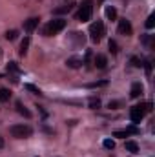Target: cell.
<instances>
[{"label": "cell", "instance_id": "cell-1", "mask_svg": "<svg viewBox=\"0 0 155 157\" xmlns=\"http://www.w3.org/2000/svg\"><path fill=\"white\" fill-rule=\"evenodd\" d=\"M64 28H66V20H64V18H53V20L47 22V26H46V29H44V35H46V37H53V35L60 33Z\"/></svg>", "mask_w": 155, "mask_h": 157}, {"label": "cell", "instance_id": "cell-2", "mask_svg": "<svg viewBox=\"0 0 155 157\" xmlns=\"http://www.w3.org/2000/svg\"><path fill=\"white\" fill-rule=\"evenodd\" d=\"M9 133H11L15 139H28V137H31L33 130H31V126H28V124H13V126L9 128Z\"/></svg>", "mask_w": 155, "mask_h": 157}, {"label": "cell", "instance_id": "cell-3", "mask_svg": "<svg viewBox=\"0 0 155 157\" xmlns=\"http://www.w3.org/2000/svg\"><path fill=\"white\" fill-rule=\"evenodd\" d=\"M102 37H104V24H102V20H97L89 26V39H91V42L99 44Z\"/></svg>", "mask_w": 155, "mask_h": 157}, {"label": "cell", "instance_id": "cell-4", "mask_svg": "<svg viewBox=\"0 0 155 157\" xmlns=\"http://www.w3.org/2000/svg\"><path fill=\"white\" fill-rule=\"evenodd\" d=\"M91 15H93V4L89 0L82 2V6H80V9H78V13H77V18L80 22H88L91 18Z\"/></svg>", "mask_w": 155, "mask_h": 157}, {"label": "cell", "instance_id": "cell-5", "mask_svg": "<svg viewBox=\"0 0 155 157\" xmlns=\"http://www.w3.org/2000/svg\"><path fill=\"white\" fill-rule=\"evenodd\" d=\"M119 33L120 35H124V37H130L131 33H133V28H131V22L130 20H126V18H122V20H119Z\"/></svg>", "mask_w": 155, "mask_h": 157}, {"label": "cell", "instance_id": "cell-6", "mask_svg": "<svg viewBox=\"0 0 155 157\" xmlns=\"http://www.w3.org/2000/svg\"><path fill=\"white\" fill-rule=\"evenodd\" d=\"M142 91H144V86L141 82H133L131 84V90H130V97L131 99H139L142 95Z\"/></svg>", "mask_w": 155, "mask_h": 157}, {"label": "cell", "instance_id": "cell-7", "mask_svg": "<svg viewBox=\"0 0 155 157\" xmlns=\"http://www.w3.org/2000/svg\"><path fill=\"white\" fill-rule=\"evenodd\" d=\"M142 117H144V113H142L137 106L130 110V119H131V122H133V124H139V122L142 121Z\"/></svg>", "mask_w": 155, "mask_h": 157}, {"label": "cell", "instance_id": "cell-8", "mask_svg": "<svg viewBox=\"0 0 155 157\" xmlns=\"http://www.w3.org/2000/svg\"><path fill=\"white\" fill-rule=\"evenodd\" d=\"M93 64H95V68H99V70H104L106 66H108V59H106V55H95V59H93Z\"/></svg>", "mask_w": 155, "mask_h": 157}, {"label": "cell", "instance_id": "cell-9", "mask_svg": "<svg viewBox=\"0 0 155 157\" xmlns=\"http://www.w3.org/2000/svg\"><path fill=\"white\" fill-rule=\"evenodd\" d=\"M39 26V18H28L26 22H24V29L28 31V33H31V31H35V28Z\"/></svg>", "mask_w": 155, "mask_h": 157}, {"label": "cell", "instance_id": "cell-10", "mask_svg": "<svg viewBox=\"0 0 155 157\" xmlns=\"http://www.w3.org/2000/svg\"><path fill=\"white\" fill-rule=\"evenodd\" d=\"M15 108H17V112H18L20 115H24L26 119L31 117V112H29V110H28V108H26V106L20 102V101H17V102H15Z\"/></svg>", "mask_w": 155, "mask_h": 157}, {"label": "cell", "instance_id": "cell-11", "mask_svg": "<svg viewBox=\"0 0 155 157\" xmlns=\"http://www.w3.org/2000/svg\"><path fill=\"white\" fill-rule=\"evenodd\" d=\"M66 64H68V68H71V70H78V68L82 66V60H80L78 57H70V59L66 60Z\"/></svg>", "mask_w": 155, "mask_h": 157}, {"label": "cell", "instance_id": "cell-12", "mask_svg": "<svg viewBox=\"0 0 155 157\" xmlns=\"http://www.w3.org/2000/svg\"><path fill=\"white\" fill-rule=\"evenodd\" d=\"M84 40H86L84 33H78V31L71 33V42H73L75 46H84Z\"/></svg>", "mask_w": 155, "mask_h": 157}, {"label": "cell", "instance_id": "cell-13", "mask_svg": "<svg viewBox=\"0 0 155 157\" xmlns=\"http://www.w3.org/2000/svg\"><path fill=\"white\" fill-rule=\"evenodd\" d=\"M124 148L130 152V154H139V144L135 141H126L124 143Z\"/></svg>", "mask_w": 155, "mask_h": 157}, {"label": "cell", "instance_id": "cell-14", "mask_svg": "<svg viewBox=\"0 0 155 157\" xmlns=\"http://www.w3.org/2000/svg\"><path fill=\"white\" fill-rule=\"evenodd\" d=\"M29 42H31V40H29V37H24V40L20 42V49H18V53H20L22 57H26V55H28V48H29Z\"/></svg>", "mask_w": 155, "mask_h": 157}, {"label": "cell", "instance_id": "cell-15", "mask_svg": "<svg viewBox=\"0 0 155 157\" xmlns=\"http://www.w3.org/2000/svg\"><path fill=\"white\" fill-rule=\"evenodd\" d=\"M104 13H106V18H108V20H115L117 18V9L113 6H106Z\"/></svg>", "mask_w": 155, "mask_h": 157}, {"label": "cell", "instance_id": "cell-16", "mask_svg": "<svg viewBox=\"0 0 155 157\" xmlns=\"http://www.w3.org/2000/svg\"><path fill=\"white\" fill-rule=\"evenodd\" d=\"M9 99H11V91L7 88H0V101L2 102H7Z\"/></svg>", "mask_w": 155, "mask_h": 157}, {"label": "cell", "instance_id": "cell-17", "mask_svg": "<svg viewBox=\"0 0 155 157\" xmlns=\"http://www.w3.org/2000/svg\"><path fill=\"white\" fill-rule=\"evenodd\" d=\"M108 84V80H99V82H89L86 88H89V90H95V88H104Z\"/></svg>", "mask_w": 155, "mask_h": 157}, {"label": "cell", "instance_id": "cell-18", "mask_svg": "<svg viewBox=\"0 0 155 157\" xmlns=\"http://www.w3.org/2000/svg\"><path fill=\"white\" fill-rule=\"evenodd\" d=\"M100 104H102L100 99H97V97H91V99H89V108H91V110H99Z\"/></svg>", "mask_w": 155, "mask_h": 157}, {"label": "cell", "instance_id": "cell-19", "mask_svg": "<svg viewBox=\"0 0 155 157\" xmlns=\"http://www.w3.org/2000/svg\"><path fill=\"white\" fill-rule=\"evenodd\" d=\"M6 40H15L17 37H18V31L17 29H9V31H6Z\"/></svg>", "mask_w": 155, "mask_h": 157}, {"label": "cell", "instance_id": "cell-20", "mask_svg": "<svg viewBox=\"0 0 155 157\" xmlns=\"http://www.w3.org/2000/svg\"><path fill=\"white\" fill-rule=\"evenodd\" d=\"M144 26H146V29H153L155 28V15H150V17L146 18V24H144Z\"/></svg>", "mask_w": 155, "mask_h": 157}, {"label": "cell", "instance_id": "cell-21", "mask_svg": "<svg viewBox=\"0 0 155 157\" xmlns=\"http://www.w3.org/2000/svg\"><path fill=\"white\" fill-rule=\"evenodd\" d=\"M102 146H104L106 150H113V148H115V141H113V139H104Z\"/></svg>", "mask_w": 155, "mask_h": 157}, {"label": "cell", "instance_id": "cell-22", "mask_svg": "<svg viewBox=\"0 0 155 157\" xmlns=\"http://www.w3.org/2000/svg\"><path fill=\"white\" fill-rule=\"evenodd\" d=\"M7 71H11V73H18V71H20V68H18V64H17V62H9V64H7Z\"/></svg>", "mask_w": 155, "mask_h": 157}, {"label": "cell", "instance_id": "cell-23", "mask_svg": "<svg viewBox=\"0 0 155 157\" xmlns=\"http://www.w3.org/2000/svg\"><path fill=\"white\" fill-rule=\"evenodd\" d=\"M26 90H29V91H33L35 95H42V91H40L37 86H33V84H26Z\"/></svg>", "mask_w": 155, "mask_h": 157}, {"label": "cell", "instance_id": "cell-24", "mask_svg": "<svg viewBox=\"0 0 155 157\" xmlns=\"http://www.w3.org/2000/svg\"><path fill=\"white\" fill-rule=\"evenodd\" d=\"M71 4H68V6H64V7H59V9H55V13H70L71 11Z\"/></svg>", "mask_w": 155, "mask_h": 157}, {"label": "cell", "instance_id": "cell-25", "mask_svg": "<svg viewBox=\"0 0 155 157\" xmlns=\"http://www.w3.org/2000/svg\"><path fill=\"white\" fill-rule=\"evenodd\" d=\"M142 44L152 46V44H153V37H152V35H144V37H142Z\"/></svg>", "mask_w": 155, "mask_h": 157}, {"label": "cell", "instance_id": "cell-26", "mask_svg": "<svg viewBox=\"0 0 155 157\" xmlns=\"http://www.w3.org/2000/svg\"><path fill=\"white\" fill-rule=\"evenodd\" d=\"M120 106H122V101H112V102H110V108H113V110L120 108Z\"/></svg>", "mask_w": 155, "mask_h": 157}, {"label": "cell", "instance_id": "cell-27", "mask_svg": "<svg viewBox=\"0 0 155 157\" xmlns=\"http://www.w3.org/2000/svg\"><path fill=\"white\" fill-rule=\"evenodd\" d=\"M110 49H112V53H117L119 49H117V42L115 40H110Z\"/></svg>", "mask_w": 155, "mask_h": 157}, {"label": "cell", "instance_id": "cell-28", "mask_svg": "<svg viewBox=\"0 0 155 157\" xmlns=\"http://www.w3.org/2000/svg\"><path fill=\"white\" fill-rule=\"evenodd\" d=\"M113 137H128V132H126V130H122V132H115Z\"/></svg>", "mask_w": 155, "mask_h": 157}, {"label": "cell", "instance_id": "cell-29", "mask_svg": "<svg viewBox=\"0 0 155 157\" xmlns=\"http://www.w3.org/2000/svg\"><path fill=\"white\" fill-rule=\"evenodd\" d=\"M131 64H133L135 68H141V60H139L137 57H133V59H131Z\"/></svg>", "mask_w": 155, "mask_h": 157}, {"label": "cell", "instance_id": "cell-30", "mask_svg": "<svg viewBox=\"0 0 155 157\" xmlns=\"http://www.w3.org/2000/svg\"><path fill=\"white\" fill-rule=\"evenodd\" d=\"M2 146H4V139L0 137V148H2Z\"/></svg>", "mask_w": 155, "mask_h": 157}, {"label": "cell", "instance_id": "cell-31", "mask_svg": "<svg viewBox=\"0 0 155 157\" xmlns=\"http://www.w3.org/2000/svg\"><path fill=\"white\" fill-rule=\"evenodd\" d=\"M0 57H2V49H0Z\"/></svg>", "mask_w": 155, "mask_h": 157}]
</instances>
